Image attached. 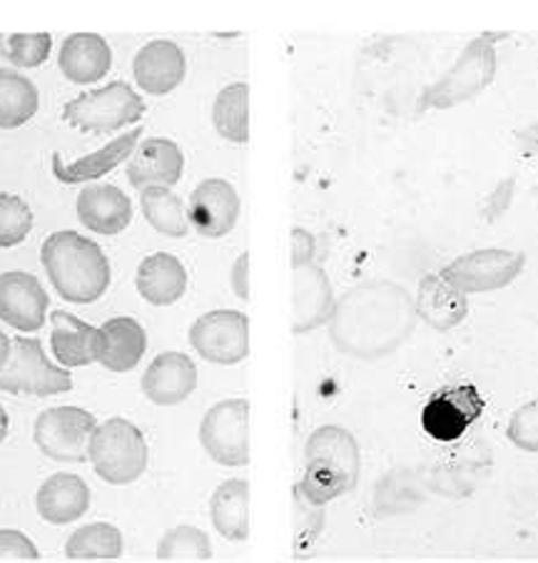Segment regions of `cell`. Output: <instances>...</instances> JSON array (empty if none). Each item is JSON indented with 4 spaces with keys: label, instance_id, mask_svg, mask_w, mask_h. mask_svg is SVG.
I'll return each mask as SVG.
<instances>
[{
    "label": "cell",
    "instance_id": "6da1fadb",
    "mask_svg": "<svg viewBox=\"0 0 538 563\" xmlns=\"http://www.w3.org/2000/svg\"><path fill=\"white\" fill-rule=\"evenodd\" d=\"M417 319V302L407 289L376 279L334 302L327 324L339 352L356 360H382L409 340Z\"/></svg>",
    "mask_w": 538,
    "mask_h": 563
},
{
    "label": "cell",
    "instance_id": "7a4b0ae2",
    "mask_svg": "<svg viewBox=\"0 0 538 563\" xmlns=\"http://www.w3.org/2000/svg\"><path fill=\"white\" fill-rule=\"evenodd\" d=\"M41 262L58 297L73 305H92L108 292L110 262L96 240L73 230L53 232L41 247Z\"/></svg>",
    "mask_w": 538,
    "mask_h": 563
},
{
    "label": "cell",
    "instance_id": "3957f363",
    "mask_svg": "<svg viewBox=\"0 0 538 563\" xmlns=\"http://www.w3.org/2000/svg\"><path fill=\"white\" fill-rule=\"evenodd\" d=\"M362 472L356 439L342 427H319L305 446V476L297 489L311 504L325 506L352 492Z\"/></svg>",
    "mask_w": 538,
    "mask_h": 563
},
{
    "label": "cell",
    "instance_id": "277c9868",
    "mask_svg": "<svg viewBox=\"0 0 538 563\" xmlns=\"http://www.w3.org/2000/svg\"><path fill=\"white\" fill-rule=\"evenodd\" d=\"M88 462L106 484L128 486L147 468L143 431L128 419H108L96 427L88 444Z\"/></svg>",
    "mask_w": 538,
    "mask_h": 563
},
{
    "label": "cell",
    "instance_id": "5b68a950",
    "mask_svg": "<svg viewBox=\"0 0 538 563\" xmlns=\"http://www.w3.org/2000/svg\"><path fill=\"white\" fill-rule=\"evenodd\" d=\"M145 115V100L132 90L130 82H110L106 88L83 92L63 108V120L80 133H118L140 123Z\"/></svg>",
    "mask_w": 538,
    "mask_h": 563
},
{
    "label": "cell",
    "instance_id": "8992f818",
    "mask_svg": "<svg viewBox=\"0 0 538 563\" xmlns=\"http://www.w3.org/2000/svg\"><path fill=\"white\" fill-rule=\"evenodd\" d=\"M73 389L68 367H55L45 354L41 340L15 336L11 360L0 372V391L31 394V397H53Z\"/></svg>",
    "mask_w": 538,
    "mask_h": 563
},
{
    "label": "cell",
    "instance_id": "52a82bcc",
    "mask_svg": "<svg viewBox=\"0 0 538 563\" xmlns=\"http://www.w3.org/2000/svg\"><path fill=\"white\" fill-rule=\"evenodd\" d=\"M200 444L212 462L238 468L250 464V401L224 399L207 409Z\"/></svg>",
    "mask_w": 538,
    "mask_h": 563
},
{
    "label": "cell",
    "instance_id": "ba28073f",
    "mask_svg": "<svg viewBox=\"0 0 538 563\" xmlns=\"http://www.w3.org/2000/svg\"><path fill=\"white\" fill-rule=\"evenodd\" d=\"M96 417L80 407L45 409L35 419L33 439L43 456L63 464L88 462L90 434L96 431Z\"/></svg>",
    "mask_w": 538,
    "mask_h": 563
},
{
    "label": "cell",
    "instance_id": "9c48e42d",
    "mask_svg": "<svg viewBox=\"0 0 538 563\" xmlns=\"http://www.w3.org/2000/svg\"><path fill=\"white\" fill-rule=\"evenodd\" d=\"M190 344L205 362L232 367L250 356V319L234 309H215L190 327Z\"/></svg>",
    "mask_w": 538,
    "mask_h": 563
},
{
    "label": "cell",
    "instance_id": "30bf717a",
    "mask_svg": "<svg viewBox=\"0 0 538 563\" xmlns=\"http://www.w3.org/2000/svg\"><path fill=\"white\" fill-rule=\"evenodd\" d=\"M526 257L521 252L508 250H476L469 255L457 257L451 265L441 269V277L461 289L464 295L474 292H494L502 289L521 275Z\"/></svg>",
    "mask_w": 538,
    "mask_h": 563
},
{
    "label": "cell",
    "instance_id": "8fae6325",
    "mask_svg": "<svg viewBox=\"0 0 538 563\" xmlns=\"http://www.w3.org/2000/svg\"><path fill=\"white\" fill-rule=\"evenodd\" d=\"M484 411V399L476 387L459 384L433 394L421 411V427L431 439L457 441L469 431V427Z\"/></svg>",
    "mask_w": 538,
    "mask_h": 563
},
{
    "label": "cell",
    "instance_id": "7c38bea8",
    "mask_svg": "<svg viewBox=\"0 0 538 563\" xmlns=\"http://www.w3.org/2000/svg\"><path fill=\"white\" fill-rule=\"evenodd\" d=\"M51 297L31 272L11 269L0 275V322L18 332H37L48 319Z\"/></svg>",
    "mask_w": 538,
    "mask_h": 563
},
{
    "label": "cell",
    "instance_id": "4fadbf2b",
    "mask_svg": "<svg viewBox=\"0 0 538 563\" xmlns=\"http://www.w3.org/2000/svg\"><path fill=\"white\" fill-rule=\"evenodd\" d=\"M187 218L202 238L220 240L230 234L240 220V195L222 177L202 180L190 195Z\"/></svg>",
    "mask_w": 538,
    "mask_h": 563
},
{
    "label": "cell",
    "instance_id": "5bb4252c",
    "mask_svg": "<svg viewBox=\"0 0 538 563\" xmlns=\"http://www.w3.org/2000/svg\"><path fill=\"white\" fill-rule=\"evenodd\" d=\"M292 269H295V277H292V332L305 334L327 324L332 317V282L315 262Z\"/></svg>",
    "mask_w": 538,
    "mask_h": 563
},
{
    "label": "cell",
    "instance_id": "9a60e30c",
    "mask_svg": "<svg viewBox=\"0 0 538 563\" xmlns=\"http://www.w3.org/2000/svg\"><path fill=\"white\" fill-rule=\"evenodd\" d=\"M145 397L157 407H177L197 389V367L183 352L157 354L140 382Z\"/></svg>",
    "mask_w": 538,
    "mask_h": 563
},
{
    "label": "cell",
    "instance_id": "2e32d148",
    "mask_svg": "<svg viewBox=\"0 0 538 563\" xmlns=\"http://www.w3.org/2000/svg\"><path fill=\"white\" fill-rule=\"evenodd\" d=\"M185 170V155L177 143L167 137H150L138 143L128 159V183L135 190L145 187H173Z\"/></svg>",
    "mask_w": 538,
    "mask_h": 563
},
{
    "label": "cell",
    "instance_id": "e0dca14e",
    "mask_svg": "<svg viewBox=\"0 0 538 563\" xmlns=\"http://www.w3.org/2000/svg\"><path fill=\"white\" fill-rule=\"evenodd\" d=\"M75 212H78L83 228L102 234V238L120 234L132 222L130 197L120 187L108 183H92L83 187L78 202H75Z\"/></svg>",
    "mask_w": 538,
    "mask_h": 563
},
{
    "label": "cell",
    "instance_id": "ac0fdd59",
    "mask_svg": "<svg viewBox=\"0 0 538 563\" xmlns=\"http://www.w3.org/2000/svg\"><path fill=\"white\" fill-rule=\"evenodd\" d=\"M185 53L173 41H153L138 51L132 60V75L138 88L147 96H167L185 80Z\"/></svg>",
    "mask_w": 538,
    "mask_h": 563
},
{
    "label": "cell",
    "instance_id": "d6986e66",
    "mask_svg": "<svg viewBox=\"0 0 538 563\" xmlns=\"http://www.w3.org/2000/svg\"><path fill=\"white\" fill-rule=\"evenodd\" d=\"M147 350L143 324L132 317H112L98 330L96 362L108 372H132Z\"/></svg>",
    "mask_w": 538,
    "mask_h": 563
},
{
    "label": "cell",
    "instance_id": "ffe728a7",
    "mask_svg": "<svg viewBox=\"0 0 538 563\" xmlns=\"http://www.w3.org/2000/svg\"><path fill=\"white\" fill-rule=\"evenodd\" d=\"M61 73L75 86H92L112 68V51L98 33H73L63 41L58 53Z\"/></svg>",
    "mask_w": 538,
    "mask_h": 563
},
{
    "label": "cell",
    "instance_id": "44dd1931",
    "mask_svg": "<svg viewBox=\"0 0 538 563\" xmlns=\"http://www.w3.org/2000/svg\"><path fill=\"white\" fill-rule=\"evenodd\" d=\"M35 509L45 523L65 527L78 521L90 509V489L80 476L75 474H53L43 482L35 494Z\"/></svg>",
    "mask_w": 538,
    "mask_h": 563
},
{
    "label": "cell",
    "instance_id": "7402d4cb",
    "mask_svg": "<svg viewBox=\"0 0 538 563\" xmlns=\"http://www.w3.org/2000/svg\"><path fill=\"white\" fill-rule=\"evenodd\" d=\"M140 137H143V128L135 125V130H130V133L116 137L106 147H100L98 153H90L80 159H73V163H65V159L55 153L53 155V175L58 177L63 185L98 180V177L112 173L120 163L130 159V155L135 153Z\"/></svg>",
    "mask_w": 538,
    "mask_h": 563
},
{
    "label": "cell",
    "instance_id": "603a6c76",
    "mask_svg": "<svg viewBox=\"0 0 538 563\" xmlns=\"http://www.w3.org/2000/svg\"><path fill=\"white\" fill-rule=\"evenodd\" d=\"M135 287L147 305L169 307L185 295L187 272L175 255H169V252H155V255L140 262Z\"/></svg>",
    "mask_w": 538,
    "mask_h": 563
},
{
    "label": "cell",
    "instance_id": "cb8c5ba5",
    "mask_svg": "<svg viewBox=\"0 0 538 563\" xmlns=\"http://www.w3.org/2000/svg\"><path fill=\"white\" fill-rule=\"evenodd\" d=\"M53 332H51V346L55 360L63 367H88L96 362V346H98V330L90 327L83 319L73 317L70 312L55 309L51 314Z\"/></svg>",
    "mask_w": 538,
    "mask_h": 563
},
{
    "label": "cell",
    "instance_id": "d4e9b609",
    "mask_svg": "<svg viewBox=\"0 0 538 563\" xmlns=\"http://www.w3.org/2000/svg\"><path fill=\"white\" fill-rule=\"evenodd\" d=\"M210 519L215 531L228 541L250 539V484L230 478L217 486L210 499Z\"/></svg>",
    "mask_w": 538,
    "mask_h": 563
},
{
    "label": "cell",
    "instance_id": "484cf974",
    "mask_svg": "<svg viewBox=\"0 0 538 563\" xmlns=\"http://www.w3.org/2000/svg\"><path fill=\"white\" fill-rule=\"evenodd\" d=\"M466 312V295L454 285H449L447 279L429 275L421 282L417 297V314L429 327H433V330H451V327L464 322Z\"/></svg>",
    "mask_w": 538,
    "mask_h": 563
},
{
    "label": "cell",
    "instance_id": "4316f807",
    "mask_svg": "<svg viewBox=\"0 0 538 563\" xmlns=\"http://www.w3.org/2000/svg\"><path fill=\"white\" fill-rule=\"evenodd\" d=\"M140 210H143L150 228L165 234V238H187V232L193 228L185 202L169 187H145V190H140Z\"/></svg>",
    "mask_w": 538,
    "mask_h": 563
},
{
    "label": "cell",
    "instance_id": "83f0119b",
    "mask_svg": "<svg viewBox=\"0 0 538 563\" xmlns=\"http://www.w3.org/2000/svg\"><path fill=\"white\" fill-rule=\"evenodd\" d=\"M41 96L33 80L11 68H0V130H15L35 118Z\"/></svg>",
    "mask_w": 538,
    "mask_h": 563
},
{
    "label": "cell",
    "instance_id": "f1b7e54d",
    "mask_svg": "<svg viewBox=\"0 0 538 563\" xmlns=\"http://www.w3.org/2000/svg\"><path fill=\"white\" fill-rule=\"evenodd\" d=\"M212 125L217 135L234 145H244L250 140V86L234 82L220 90L212 106Z\"/></svg>",
    "mask_w": 538,
    "mask_h": 563
},
{
    "label": "cell",
    "instance_id": "f546056e",
    "mask_svg": "<svg viewBox=\"0 0 538 563\" xmlns=\"http://www.w3.org/2000/svg\"><path fill=\"white\" fill-rule=\"evenodd\" d=\"M65 556L70 561H118L122 556V533L106 521L88 523L65 541Z\"/></svg>",
    "mask_w": 538,
    "mask_h": 563
},
{
    "label": "cell",
    "instance_id": "4dcf8cb0",
    "mask_svg": "<svg viewBox=\"0 0 538 563\" xmlns=\"http://www.w3.org/2000/svg\"><path fill=\"white\" fill-rule=\"evenodd\" d=\"M155 559L157 561H210L212 543L202 529L175 527L165 531V537L160 539Z\"/></svg>",
    "mask_w": 538,
    "mask_h": 563
},
{
    "label": "cell",
    "instance_id": "1f68e13d",
    "mask_svg": "<svg viewBox=\"0 0 538 563\" xmlns=\"http://www.w3.org/2000/svg\"><path fill=\"white\" fill-rule=\"evenodd\" d=\"M53 51L51 33L0 35V55L15 68H41Z\"/></svg>",
    "mask_w": 538,
    "mask_h": 563
},
{
    "label": "cell",
    "instance_id": "d6a6232c",
    "mask_svg": "<svg viewBox=\"0 0 538 563\" xmlns=\"http://www.w3.org/2000/svg\"><path fill=\"white\" fill-rule=\"evenodd\" d=\"M33 212L18 195L0 192V250L15 247L31 234Z\"/></svg>",
    "mask_w": 538,
    "mask_h": 563
},
{
    "label": "cell",
    "instance_id": "836d02e7",
    "mask_svg": "<svg viewBox=\"0 0 538 563\" xmlns=\"http://www.w3.org/2000/svg\"><path fill=\"white\" fill-rule=\"evenodd\" d=\"M506 437L512 439V444L524 449V452L538 454V399L528 401V405L514 411L512 421H508Z\"/></svg>",
    "mask_w": 538,
    "mask_h": 563
},
{
    "label": "cell",
    "instance_id": "e575fe53",
    "mask_svg": "<svg viewBox=\"0 0 538 563\" xmlns=\"http://www.w3.org/2000/svg\"><path fill=\"white\" fill-rule=\"evenodd\" d=\"M295 514H297V549H307L325 527V511L319 504H311L295 486Z\"/></svg>",
    "mask_w": 538,
    "mask_h": 563
},
{
    "label": "cell",
    "instance_id": "d590c367",
    "mask_svg": "<svg viewBox=\"0 0 538 563\" xmlns=\"http://www.w3.org/2000/svg\"><path fill=\"white\" fill-rule=\"evenodd\" d=\"M35 543L23 531L0 529V561H37Z\"/></svg>",
    "mask_w": 538,
    "mask_h": 563
},
{
    "label": "cell",
    "instance_id": "8d00e7d4",
    "mask_svg": "<svg viewBox=\"0 0 538 563\" xmlns=\"http://www.w3.org/2000/svg\"><path fill=\"white\" fill-rule=\"evenodd\" d=\"M315 262V238L307 230H292V267Z\"/></svg>",
    "mask_w": 538,
    "mask_h": 563
},
{
    "label": "cell",
    "instance_id": "74e56055",
    "mask_svg": "<svg viewBox=\"0 0 538 563\" xmlns=\"http://www.w3.org/2000/svg\"><path fill=\"white\" fill-rule=\"evenodd\" d=\"M232 289H234V295L248 302V299H250V255H248V252H242L238 262H234Z\"/></svg>",
    "mask_w": 538,
    "mask_h": 563
},
{
    "label": "cell",
    "instance_id": "f35d334b",
    "mask_svg": "<svg viewBox=\"0 0 538 563\" xmlns=\"http://www.w3.org/2000/svg\"><path fill=\"white\" fill-rule=\"evenodd\" d=\"M11 350H13V342L8 340V336L0 332V372L6 369V364H8V360H11Z\"/></svg>",
    "mask_w": 538,
    "mask_h": 563
},
{
    "label": "cell",
    "instance_id": "ab89813d",
    "mask_svg": "<svg viewBox=\"0 0 538 563\" xmlns=\"http://www.w3.org/2000/svg\"><path fill=\"white\" fill-rule=\"evenodd\" d=\"M6 437H8V415H6V409L0 407V444H3Z\"/></svg>",
    "mask_w": 538,
    "mask_h": 563
}]
</instances>
